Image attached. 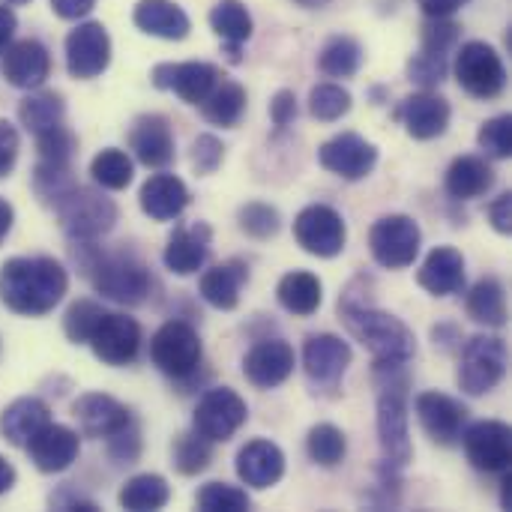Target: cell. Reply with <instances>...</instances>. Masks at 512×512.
<instances>
[{"mask_svg":"<svg viewBox=\"0 0 512 512\" xmlns=\"http://www.w3.org/2000/svg\"><path fill=\"white\" fill-rule=\"evenodd\" d=\"M237 222H240V231L249 234V237H255V240H270L282 228L279 210L270 207V204H264V201H252V204L240 207Z\"/></svg>","mask_w":512,"mask_h":512,"instance_id":"45","label":"cell"},{"mask_svg":"<svg viewBox=\"0 0 512 512\" xmlns=\"http://www.w3.org/2000/svg\"><path fill=\"white\" fill-rule=\"evenodd\" d=\"M393 117L405 126V132L417 141H432L447 132L450 126V102L432 90L411 93L399 102Z\"/></svg>","mask_w":512,"mask_h":512,"instance_id":"20","label":"cell"},{"mask_svg":"<svg viewBox=\"0 0 512 512\" xmlns=\"http://www.w3.org/2000/svg\"><path fill=\"white\" fill-rule=\"evenodd\" d=\"M468 462L483 474H501L510 468L512 432L501 420H480L462 432Z\"/></svg>","mask_w":512,"mask_h":512,"instance_id":"13","label":"cell"},{"mask_svg":"<svg viewBox=\"0 0 512 512\" xmlns=\"http://www.w3.org/2000/svg\"><path fill=\"white\" fill-rule=\"evenodd\" d=\"M87 345L93 348L96 360L108 366H126L141 351V324L120 312H102Z\"/></svg>","mask_w":512,"mask_h":512,"instance_id":"11","label":"cell"},{"mask_svg":"<svg viewBox=\"0 0 512 512\" xmlns=\"http://www.w3.org/2000/svg\"><path fill=\"white\" fill-rule=\"evenodd\" d=\"M309 111L315 120H324V123H333L339 117H345L351 111V93L342 87V84H318L312 87L309 93Z\"/></svg>","mask_w":512,"mask_h":512,"instance_id":"44","label":"cell"},{"mask_svg":"<svg viewBox=\"0 0 512 512\" xmlns=\"http://www.w3.org/2000/svg\"><path fill=\"white\" fill-rule=\"evenodd\" d=\"M246 417H249L246 402L231 387H216L201 396L192 426L210 444H222V441H231L243 429Z\"/></svg>","mask_w":512,"mask_h":512,"instance_id":"9","label":"cell"},{"mask_svg":"<svg viewBox=\"0 0 512 512\" xmlns=\"http://www.w3.org/2000/svg\"><path fill=\"white\" fill-rule=\"evenodd\" d=\"M69 273L54 258H9L0 267V303L27 318L48 315L66 294Z\"/></svg>","mask_w":512,"mask_h":512,"instance_id":"1","label":"cell"},{"mask_svg":"<svg viewBox=\"0 0 512 512\" xmlns=\"http://www.w3.org/2000/svg\"><path fill=\"white\" fill-rule=\"evenodd\" d=\"M90 174H93L96 186H102V189H111V192L126 189L132 183V159L117 147H105L102 153L93 156Z\"/></svg>","mask_w":512,"mask_h":512,"instance_id":"41","label":"cell"},{"mask_svg":"<svg viewBox=\"0 0 512 512\" xmlns=\"http://www.w3.org/2000/svg\"><path fill=\"white\" fill-rule=\"evenodd\" d=\"M18 132L9 120H0V177H6L12 168H15V159H18Z\"/></svg>","mask_w":512,"mask_h":512,"instance_id":"54","label":"cell"},{"mask_svg":"<svg viewBox=\"0 0 512 512\" xmlns=\"http://www.w3.org/2000/svg\"><path fill=\"white\" fill-rule=\"evenodd\" d=\"M507 342L501 336H474L462 348L459 363V387L468 396L492 393L507 375Z\"/></svg>","mask_w":512,"mask_h":512,"instance_id":"5","label":"cell"},{"mask_svg":"<svg viewBox=\"0 0 512 512\" xmlns=\"http://www.w3.org/2000/svg\"><path fill=\"white\" fill-rule=\"evenodd\" d=\"M102 312H105V309H102L99 303H93V300H75V303L66 309V315H63V333L69 336V342L87 345V339H90L96 321L102 318Z\"/></svg>","mask_w":512,"mask_h":512,"instance_id":"47","label":"cell"},{"mask_svg":"<svg viewBox=\"0 0 512 512\" xmlns=\"http://www.w3.org/2000/svg\"><path fill=\"white\" fill-rule=\"evenodd\" d=\"M120 507L129 512L162 510L171 501V486L159 474H138L120 489Z\"/></svg>","mask_w":512,"mask_h":512,"instance_id":"38","label":"cell"},{"mask_svg":"<svg viewBox=\"0 0 512 512\" xmlns=\"http://www.w3.org/2000/svg\"><path fill=\"white\" fill-rule=\"evenodd\" d=\"M72 417L87 438H111L132 423V414L126 411V405H120L117 399L105 393L78 396V402L72 405Z\"/></svg>","mask_w":512,"mask_h":512,"instance_id":"24","label":"cell"},{"mask_svg":"<svg viewBox=\"0 0 512 512\" xmlns=\"http://www.w3.org/2000/svg\"><path fill=\"white\" fill-rule=\"evenodd\" d=\"M420 225L411 216L393 213V216H381L372 231H369V249L372 258L387 267V270H405L417 261L420 255Z\"/></svg>","mask_w":512,"mask_h":512,"instance_id":"8","label":"cell"},{"mask_svg":"<svg viewBox=\"0 0 512 512\" xmlns=\"http://www.w3.org/2000/svg\"><path fill=\"white\" fill-rule=\"evenodd\" d=\"M459 24L450 18H429L423 24V48L435 54H450L459 42Z\"/></svg>","mask_w":512,"mask_h":512,"instance_id":"51","label":"cell"},{"mask_svg":"<svg viewBox=\"0 0 512 512\" xmlns=\"http://www.w3.org/2000/svg\"><path fill=\"white\" fill-rule=\"evenodd\" d=\"M378 441L384 462L405 468L414 459V444L408 432V402L402 390H381L378 396Z\"/></svg>","mask_w":512,"mask_h":512,"instance_id":"12","label":"cell"},{"mask_svg":"<svg viewBox=\"0 0 512 512\" xmlns=\"http://www.w3.org/2000/svg\"><path fill=\"white\" fill-rule=\"evenodd\" d=\"M417 417L426 435L441 447H456L468 426V408L447 393H420L417 396Z\"/></svg>","mask_w":512,"mask_h":512,"instance_id":"16","label":"cell"},{"mask_svg":"<svg viewBox=\"0 0 512 512\" xmlns=\"http://www.w3.org/2000/svg\"><path fill=\"white\" fill-rule=\"evenodd\" d=\"M318 66L330 78H351L363 66V48L351 36H333L318 54Z\"/></svg>","mask_w":512,"mask_h":512,"instance_id":"39","label":"cell"},{"mask_svg":"<svg viewBox=\"0 0 512 512\" xmlns=\"http://www.w3.org/2000/svg\"><path fill=\"white\" fill-rule=\"evenodd\" d=\"M6 3H12V6H21V3H30V0H6Z\"/></svg>","mask_w":512,"mask_h":512,"instance_id":"64","label":"cell"},{"mask_svg":"<svg viewBox=\"0 0 512 512\" xmlns=\"http://www.w3.org/2000/svg\"><path fill=\"white\" fill-rule=\"evenodd\" d=\"M48 72H51V57L39 39H18L9 42V48L3 51V75L18 90L42 87Z\"/></svg>","mask_w":512,"mask_h":512,"instance_id":"22","label":"cell"},{"mask_svg":"<svg viewBox=\"0 0 512 512\" xmlns=\"http://www.w3.org/2000/svg\"><path fill=\"white\" fill-rule=\"evenodd\" d=\"M501 486H504V489H501V507H504V510H512V495H510L512 477L510 474L504 477V483H501Z\"/></svg>","mask_w":512,"mask_h":512,"instance_id":"62","label":"cell"},{"mask_svg":"<svg viewBox=\"0 0 512 512\" xmlns=\"http://www.w3.org/2000/svg\"><path fill=\"white\" fill-rule=\"evenodd\" d=\"M210 27L228 45L231 60H240V45L249 42V36L255 30L252 15H249V9L240 0H219L210 9Z\"/></svg>","mask_w":512,"mask_h":512,"instance_id":"34","label":"cell"},{"mask_svg":"<svg viewBox=\"0 0 512 512\" xmlns=\"http://www.w3.org/2000/svg\"><path fill=\"white\" fill-rule=\"evenodd\" d=\"M192 195L186 189V183L174 174H153L141 192H138V204L141 210L156 219V222H171L177 219L186 207H189Z\"/></svg>","mask_w":512,"mask_h":512,"instance_id":"28","label":"cell"},{"mask_svg":"<svg viewBox=\"0 0 512 512\" xmlns=\"http://www.w3.org/2000/svg\"><path fill=\"white\" fill-rule=\"evenodd\" d=\"M270 117L279 129H285L294 117H297V99L291 90H279L270 102Z\"/></svg>","mask_w":512,"mask_h":512,"instance_id":"55","label":"cell"},{"mask_svg":"<svg viewBox=\"0 0 512 512\" xmlns=\"http://www.w3.org/2000/svg\"><path fill=\"white\" fill-rule=\"evenodd\" d=\"M24 450H27L30 462L36 465V471H42V474H60V471H66L78 459L81 441H78V432L75 429L60 426V423H45L27 441Z\"/></svg>","mask_w":512,"mask_h":512,"instance_id":"21","label":"cell"},{"mask_svg":"<svg viewBox=\"0 0 512 512\" xmlns=\"http://www.w3.org/2000/svg\"><path fill=\"white\" fill-rule=\"evenodd\" d=\"M318 162L342 180H363L378 165V147L357 132H342L321 144Z\"/></svg>","mask_w":512,"mask_h":512,"instance_id":"15","label":"cell"},{"mask_svg":"<svg viewBox=\"0 0 512 512\" xmlns=\"http://www.w3.org/2000/svg\"><path fill=\"white\" fill-rule=\"evenodd\" d=\"M456 81L465 93L477 99H495L507 87V69L501 54L486 42H465L453 63Z\"/></svg>","mask_w":512,"mask_h":512,"instance_id":"7","label":"cell"},{"mask_svg":"<svg viewBox=\"0 0 512 512\" xmlns=\"http://www.w3.org/2000/svg\"><path fill=\"white\" fill-rule=\"evenodd\" d=\"M198 510L204 512H246L249 510V495L237 486H228V483H207L198 498H195Z\"/></svg>","mask_w":512,"mask_h":512,"instance_id":"46","label":"cell"},{"mask_svg":"<svg viewBox=\"0 0 512 512\" xmlns=\"http://www.w3.org/2000/svg\"><path fill=\"white\" fill-rule=\"evenodd\" d=\"M237 477L249 489H270L285 477V453L273 441H249L237 453Z\"/></svg>","mask_w":512,"mask_h":512,"instance_id":"26","label":"cell"},{"mask_svg":"<svg viewBox=\"0 0 512 512\" xmlns=\"http://www.w3.org/2000/svg\"><path fill=\"white\" fill-rule=\"evenodd\" d=\"M342 321L348 333L375 357V363H408L417 351V339L405 321H399L390 312L375 309L369 300H363L354 285L339 300Z\"/></svg>","mask_w":512,"mask_h":512,"instance_id":"2","label":"cell"},{"mask_svg":"<svg viewBox=\"0 0 512 512\" xmlns=\"http://www.w3.org/2000/svg\"><path fill=\"white\" fill-rule=\"evenodd\" d=\"M201 357H204V348H201V339L195 333L192 324L186 321H168L156 330L153 342H150V360L153 366L174 378V381H183V378H192L201 366Z\"/></svg>","mask_w":512,"mask_h":512,"instance_id":"6","label":"cell"},{"mask_svg":"<svg viewBox=\"0 0 512 512\" xmlns=\"http://www.w3.org/2000/svg\"><path fill=\"white\" fill-rule=\"evenodd\" d=\"M480 147L492 156V159H510L512 156V117L510 114H498L492 120H486L480 126L477 135Z\"/></svg>","mask_w":512,"mask_h":512,"instance_id":"48","label":"cell"},{"mask_svg":"<svg viewBox=\"0 0 512 512\" xmlns=\"http://www.w3.org/2000/svg\"><path fill=\"white\" fill-rule=\"evenodd\" d=\"M12 222H15V213H12V204L6 201V198H0V240L9 234V228H12Z\"/></svg>","mask_w":512,"mask_h":512,"instance_id":"60","label":"cell"},{"mask_svg":"<svg viewBox=\"0 0 512 512\" xmlns=\"http://www.w3.org/2000/svg\"><path fill=\"white\" fill-rule=\"evenodd\" d=\"M132 21L138 30L159 36V39H168V42H180L192 30L189 15L174 0H138Z\"/></svg>","mask_w":512,"mask_h":512,"instance_id":"30","label":"cell"},{"mask_svg":"<svg viewBox=\"0 0 512 512\" xmlns=\"http://www.w3.org/2000/svg\"><path fill=\"white\" fill-rule=\"evenodd\" d=\"M96 6V0H51V9L60 15V18H84L90 9Z\"/></svg>","mask_w":512,"mask_h":512,"instance_id":"57","label":"cell"},{"mask_svg":"<svg viewBox=\"0 0 512 512\" xmlns=\"http://www.w3.org/2000/svg\"><path fill=\"white\" fill-rule=\"evenodd\" d=\"M108 453L117 465H135L138 453H141V438H138V429L135 423H129L126 429H120L117 435L108 438Z\"/></svg>","mask_w":512,"mask_h":512,"instance_id":"53","label":"cell"},{"mask_svg":"<svg viewBox=\"0 0 512 512\" xmlns=\"http://www.w3.org/2000/svg\"><path fill=\"white\" fill-rule=\"evenodd\" d=\"M129 150L147 168H165L174 162L171 123L162 114H141L129 129Z\"/></svg>","mask_w":512,"mask_h":512,"instance_id":"23","label":"cell"},{"mask_svg":"<svg viewBox=\"0 0 512 512\" xmlns=\"http://www.w3.org/2000/svg\"><path fill=\"white\" fill-rule=\"evenodd\" d=\"M351 366V345L333 333H312L303 345V369L315 387H336Z\"/></svg>","mask_w":512,"mask_h":512,"instance_id":"18","label":"cell"},{"mask_svg":"<svg viewBox=\"0 0 512 512\" xmlns=\"http://www.w3.org/2000/svg\"><path fill=\"white\" fill-rule=\"evenodd\" d=\"M201 114H204V120H210L216 126H225V129L237 126L240 117L246 114V90H243V84L222 75L219 84L201 102Z\"/></svg>","mask_w":512,"mask_h":512,"instance_id":"36","label":"cell"},{"mask_svg":"<svg viewBox=\"0 0 512 512\" xmlns=\"http://www.w3.org/2000/svg\"><path fill=\"white\" fill-rule=\"evenodd\" d=\"M75 261L90 285L114 303L141 306L153 288L150 270L129 252H99L93 243H78Z\"/></svg>","mask_w":512,"mask_h":512,"instance_id":"3","label":"cell"},{"mask_svg":"<svg viewBox=\"0 0 512 512\" xmlns=\"http://www.w3.org/2000/svg\"><path fill=\"white\" fill-rule=\"evenodd\" d=\"M111 63V36L99 21H84L66 36V69L72 78L90 81Z\"/></svg>","mask_w":512,"mask_h":512,"instance_id":"14","label":"cell"},{"mask_svg":"<svg viewBox=\"0 0 512 512\" xmlns=\"http://www.w3.org/2000/svg\"><path fill=\"white\" fill-rule=\"evenodd\" d=\"M420 288H426L432 297H450L465 288V258L453 246H438L426 255L420 273Z\"/></svg>","mask_w":512,"mask_h":512,"instance_id":"27","label":"cell"},{"mask_svg":"<svg viewBox=\"0 0 512 512\" xmlns=\"http://www.w3.org/2000/svg\"><path fill=\"white\" fill-rule=\"evenodd\" d=\"M306 453L315 465L321 468H336L345 453H348V438L342 429H336L333 423H318L309 429V438H306Z\"/></svg>","mask_w":512,"mask_h":512,"instance_id":"40","label":"cell"},{"mask_svg":"<svg viewBox=\"0 0 512 512\" xmlns=\"http://www.w3.org/2000/svg\"><path fill=\"white\" fill-rule=\"evenodd\" d=\"M276 297H279V306L291 315H300V318H309L318 312L321 300H324V288H321V279L315 273H306V270H294V273H285L279 288H276Z\"/></svg>","mask_w":512,"mask_h":512,"instance_id":"33","label":"cell"},{"mask_svg":"<svg viewBox=\"0 0 512 512\" xmlns=\"http://www.w3.org/2000/svg\"><path fill=\"white\" fill-rule=\"evenodd\" d=\"M297 366L294 348L285 339H261L243 357V375L258 390H273L291 378Z\"/></svg>","mask_w":512,"mask_h":512,"instance_id":"19","label":"cell"},{"mask_svg":"<svg viewBox=\"0 0 512 512\" xmlns=\"http://www.w3.org/2000/svg\"><path fill=\"white\" fill-rule=\"evenodd\" d=\"M15 27H18L15 12H12L6 3H0V54L9 48V42H12V36H15Z\"/></svg>","mask_w":512,"mask_h":512,"instance_id":"59","label":"cell"},{"mask_svg":"<svg viewBox=\"0 0 512 512\" xmlns=\"http://www.w3.org/2000/svg\"><path fill=\"white\" fill-rule=\"evenodd\" d=\"M447 195L456 201H471L486 195L495 186V171L486 159L480 156H459L450 168H447Z\"/></svg>","mask_w":512,"mask_h":512,"instance_id":"32","label":"cell"},{"mask_svg":"<svg viewBox=\"0 0 512 512\" xmlns=\"http://www.w3.org/2000/svg\"><path fill=\"white\" fill-rule=\"evenodd\" d=\"M36 147H39V162L72 165V156L78 150V141H75V135L66 126H57L51 132L36 135Z\"/></svg>","mask_w":512,"mask_h":512,"instance_id":"49","label":"cell"},{"mask_svg":"<svg viewBox=\"0 0 512 512\" xmlns=\"http://www.w3.org/2000/svg\"><path fill=\"white\" fill-rule=\"evenodd\" d=\"M219 78H222V72L213 63H201V60L159 63L150 75V81L159 90H171L189 105H201L207 99V93L219 84Z\"/></svg>","mask_w":512,"mask_h":512,"instance_id":"17","label":"cell"},{"mask_svg":"<svg viewBox=\"0 0 512 512\" xmlns=\"http://www.w3.org/2000/svg\"><path fill=\"white\" fill-rule=\"evenodd\" d=\"M294 237H297V243L309 255L336 258V255L345 252L348 228H345V219L333 207H327V204H309L294 219Z\"/></svg>","mask_w":512,"mask_h":512,"instance_id":"10","label":"cell"},{"mask_svg":"<svg viewBox=\"0 0 512 512\" xmlns=\"http://www.w3.org/2000/svg\"><path fill=\"white\" fill-rule=\"evenodd\" d=\"M489 219H492V228L498 234H510L512 231V195L504 192L498 195L492 204H489Z\"/></svg>","mask_w":512,"mask_h":512,"instance_id":"56","label":"cell"},{"mask_svg":"<svg viewBox=\"0 0 512 512\" xmlns=\"http://www.w3.org/2000/svg\"><path fill=\"white\" fill-rule=\"evenodd\" d=\"M294 3H300L303 9H321V6H327L330 0H294Z\"/></svg>","mask_w":512,"mask_h":512,"instance_id":"63","label":"cell"},{"mask_svg":"<svg viewBox=\"0 0 512 512\" xmlns=\"http://www.w3.org/2000/svg\"><path fill=\"white\" fill-rule=\"evenodd\" d=\"M75 186L72 165H57V162H39L33 171V189L42 204L54 207L69 189Z\"/></svg>","mask_w":512,"mask_h":512,"instance_id":"43","label":"cell"},{"mask_svg":"<svg viewBox=\"0 0 512 512\" xmlns=\"http://www.w3.org/2000/svg\"><path fill=\"white\" fill-rule=\"evenodd\" d=\"M468 0H420L423 12L429 18H450L453 12H459Z\"/></svg>","mask_w":512,"mask_h":512,"instance_id":"58","label":"cell"},{"mask_svg":"<svg viewBox=\"0 0 512 512\" xmlns=\"http://www.w3.org/2000/svg\"><path fill=\"white\" fill-rule=\"evenodd\" d=\"M222 159H225V144L216 135H198L195 138V144H192V168L201 177L213 174L222 165Z\"/></svg>","mask_w":512,"mask_h":512,"instance_id":"52","label":"cell"},{"mask_svg":"<svg viewBox=\"0 0 512 512\" xmlns=\"http://www.w3.org/2000/svg\"><path fill=\"white\" fill-rule=\"evenodd\" d=\"M213 228L207 222H192L174 228L165 246V267L177 276H192L207 264Z\"/></svg>","mask_w":512,"mask_h":512,"instance_id":"25","label":"cell"},{"mask_svg":"<svg viewBox=\"0 0 512 512\" xmlns=\"http://www.w3.org/2000/svg\"><path fill=\"white\" fill-rule=\"evenodd\" d=\"M408 78L414 84H420L423 90L438 87L447 78V54H435V51H420L408 60Z\"/></svg>","mask_w":512,"mask_h":512,"instance_id":"50","label":"cell"},{"mask_svg":"<svg viewBox=\"0 0 512 512\" xmlns=\"http://www.w3.org/2000/svg\"><path fill=\"white\" fill-rule=\"evenodd\" d=\"M63 114H66V105H63V96L54 93V90H39L24 96L21 105H18V120L21 126L36 138L42 132H51L57 126H63Z\"/></svg>","mask_w":512,"mask_h":512,"instance_id":"35","label":"cell"},{"mask_svg":"<svg viewBox=\"0 0 512 512\" xmlns=\"http://www.w3.org/2000/svg\"><path fill=\"white\" fill-rule=\"evenodd\" d=\"M465 309L468 315L477 321V324H486V327H504L507 324V291L498 279H480L468 300H465Z\"/></svg>","mask_w":512,"mask_h":512,"instance_id":"37","label":"cell"},{"mask_svg":"<svg viewBox=\"0 0 512 512\" xmlns=\"http://www.w3.org/2000/svg\"><path fill=\"white\" fill-rule=\"evenodd\" d=\"M54 213L63 234L72 243H93L105 237L117 222V204L99 189L78 186V183L54 204Z\"/></svg>","mask_w":512,"mask_h":512,"instance_id":"4","label":"cell"},{"mask_svg":"<svg viewBox=\"0 0 512 512\" xmlns=\"http://www.w3.org/2000/svg\"><path fill=\"white\" fill-rule=\"evenodd\" d=\"M12 486H15V468L0 456V495H3V492H9Z\"/></svg>","mask_w":512,"mask_h":512,"instance_id":"61","label":"cell"},{"mask_svg":"<svg viewBox=\"0 0 512 512\" xmlns=\"http://www.w3.org/2000/svg\"><path fill=\"white\" fill-rule=\"evenodd\" d=\"M171 459H174V468L183 474V477H195L201 471L210 468L213 462V450H210V441L201 438L198 432L192 435H180L171 447Z\"/></svg>","mask_w":512,"mask_h":512,"instance_id":"42","label":"cell"},{"mask_svg":"<svg viewBox=\"0 0 512 512\" xmlns=\"http://www.w3.org/2000/svg\"><path fill=\"white\" fill-rule=\"evenodd\" d=\"M51 423V411L42 399L36 396H24L15 399L3 414H0V435L3 441H9L12 447H27V441L45 426Z\"/></svg>","mask_w":512,"mask_h":512,"instance_id":"31","label":"cell"},{"mask_svg":"<svg viewBox=\"0 0 512 512\" xmlns=\"http://www.w3.org/2000/svg\"><path fill=\"white\" fill-rule=\"evenodd\" d=\"M249 282V267L237 258L225 261V264H216L210 267L201 282H198V291L201 297L213 306V309H222V312H231L240 306V291L243 285Z\"/></svg>","mask_w":512,"mask_h":512,"instance_id":"29","label":"cell"}]
</instances>
